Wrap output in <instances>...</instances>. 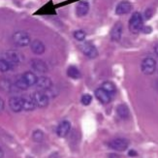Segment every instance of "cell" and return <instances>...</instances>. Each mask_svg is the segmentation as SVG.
I'll use <instances>...</instances> for the list:
<instances>
[{
    "label": "cell",
    "instance_id": "19",
    "mask_svg": "<svg viewBox=\"0 0 158 158\" xmlns=\"http://www.w3.org/2000/svg\"><path fill=\"white\" fill-rule=\"evenodd\" d=\"M23 77L25 80V81L27 82V85L29 86L36 85L38 78L36 77V75L32 73V72H25L24 74H23Z\"/></svg>",
    "mask_w": 158,
    "mask_h": 158
},
{
    "label": "cell",
    "instance_id": "31",
    "mask_svg": "<svg viewBox=\"0 0 158 158\" xmlns=\"http://www.w3.org/2000/svg\"><path fill=\"white\" fill-rule=\"evenodd\" d=\"M4 109V101L2 98H0V111H2Z\"/></svg>",
    "mask_w": 158,
    "mask_h": 158
},
{
    "label": "cell",
    "instance_id": "9",
    "mask_svg": "<svg viewBox=\"0 0 158 158\" xmlns=\"http://www.w3.org/2000/svg\"><path fill=\"white\" fill-rule=\"evenodd\" d=\"M132 8H133V6L129 1H121L118 4V6H116L115 14L116 15H119V16L126 15V14L131 12Z\"/></svg>",
    "mask_w": 158,
    "mask_h": 158
},
{
    "label": "cell",
    "instance_id": "21",
    "mask_svg": "<svg viewBox=\"0 0 158 158\" xmlns=\"http://www.w3.org/2000/svg\"><path fill=\"white\" fill-rule=\"evenodd\" d=\"M102 88L104 89L105 91H107L111 96L114 95L115 93V91H116V87H115L114 82H112V81H105V82H103Z\"/></svg>",
    "mask_w": 158,
    "mask_h": 158
},
{
    "label": "cell",
    "instance_id": "12",
    "mask_svg": "<svg viewBox=\"0 0 158 158\" xmlns=\"http://www.w3.org/2000/svg\"><path fill=\"white\" fill-rule=\"evenodd\" d=\"M122 23H116L114 27L111 30V38L114 42H118V41L121 39L122 36Z\"/></svg>",
    "mask_w": 158,
    "mask_h": 158
},
{
    "label": "cell",
    "instance_id": "29",
    "mask_svg": "<svg viewBox=\"0 0 158 158\" xmlns=\"http://www.w3.org/2000/svg\"><path fill=\"white\" fill-rule=\"evenodd\" d=\"M152 27H149V26H143V29H142V32H143L145 34H149L150 32H152Z\"/></svg>",
    "mask_w": 158,
    "mask_h": 158
},
{
    "label": "cell",
    "instance_id": "22",
    "mask_svg": "<svg viewBox=\"0 0 158 158\" xmlns=\"http://www.w3.org/2000/svg\"><path fill=\"white\" fill-rule=\"evenodd\" d=\"M15 86L19 89H22V90H25V89H27L29 87V85H27V82L25 81V80L23 79V76L19 77L16 81H15Z\"/></svg>",
    "mask_w": 158,
    "mask_h": 158
},
{
    "label": "cell",
    "instance_id": "28",
    "mask_svg": "<svg viewBox=\"0 0 158 158\" xmlns=\"http://www.w3.org/2000/svg\"><path fill=\"white\" fill-rule=\"evenodd\" d=\"M152 14H153V12H152V9H147L146 12H145V19H150V18L152 17Z\"/></svg>",
    "mask_w": 158,
    "mask_h": 158
},
{
    "label": "cell",
    "instance_id": "7",
    "mask_svg": "<svg viewBox=\"0 0 158 158\" xmlns=\"http://www.w3.org/2000/svg\"><path fill=\"white\" fill-rule=\"evenodd\" d=\"M5 59L11 65H17L23 60V56L17 51H7L5 52Z\"/></svg>",
    "mask_w": 158,
    "mask_h": 158
},
{
    "label": "cell",
    "instance_id": "6",
    "mask_svg": "<svg viewBox=\"0 0 158 158\" xmlns=\"http://www.w3.org/2000/svg\"><path fill=\"white\" fill-rule=\"evenodd\" d=\"M32 99L35 103L36 107L39 108H45L49 104V97L42 91H36L32 94Z\"/></svg>",
    "mask_w": 158,
    "mask_h": 158
},
{
    "label": "cell",
    "instance_id": "2",
    "mask_svg": "<svg viewBox=\"0 0 158 158\" xmlns=\"http://www.w3.org/2000/svg\"><path fill=\"white\" fill-rule=\"evenodd\" d=\"M141 70L146 75H152L156 70V61L152 57H146L141 63Z\"/></svg>",
    "mask_w": 158,
    "mask_h": 158
},
{
    "label": "cell",
    "instance_id": "16",
    "mask_svg": "<svg viewBox=\"0 0 158 158\" xmlns=\"http://www.w3.org/2000/svg\"><path fill=\"white\" fill-rule=\"evenodd\" d=\"M89 11V4L86 1H81L76 7V13L78 17H85Z\"/></svg>",
    "mask_w": 158,
    "mask_h": 158
},
{
    "label": "cell",
    "instance_id": "34",
    "mask_svg": "<svg viewBox=\"0 0 158 158\" xmlns=\"http://www.w3.org/2000/svg\"><path fill=\"white\" fill-rule=\"evenodd\" d=\"M157 85H158V82H157Z\"/></svg>",
    "mask_w": 158,
    "mask_h": 158
},
{
    "label": "cell",
    "instance_id": "3",
    "mask_svg": "<svg viewBox=\"0 0 158 158\" xmlns=\"http://www.w3.org/2000/svg\"><path fill=\"white\" fill-rule=\"evenodd\" d=\"M13 41L19 47H26L30 44V37L24 31H18L13 35Z\"/></svg>",
    "mask_w": 158,
    "mask_h": 158
},
{
    "label": "cell",
    "instance_id": "11",
    "mask_svg": "<svg viewBox=\"0 0 158 158\" xmlns=\"http://www.w3.org/2000/svg\"><path fill=\"white\" fill-rule=\"evenodd\" d=\"M95 96H96V98L102 103V104H108V103H110L112 100V96L110 95L107 91H105L102 87L96 89Z\"/></svg>",
    "mask_w": 158,
    "mask_h": 158
},
{
    "label": "cell",
    "instance_id": "26",
    "mask_svg": "<svg viewBox=\"0 0 158 158\" xmlns=\"http://www.w3.org/2000/svg\"><path fill=\"white\" fill-rule=\"evenodd\" d=\"M74 37H75V39H77L78 41H81H81H85V39L86 37V34L82 30H77L74 32Z\"/></svg>",
    "mask_w": 158,
    "mask_h": 158
},
{
    "label": "cell",
    "instance_id": "32",
    "mask_svg": "<svg viewBox=\"0 0 158 158\" xmlns=\"http://www.w3.org/2000/svg\"><path fill=\"white\" fill-rule=\"evenodd\" d=\"M154 52H155L156 56H158V44H156L155 47H154Z\"/></svg>",
    "mask_w": 158,
    "mask_h": 158
},
{
    "label": "cell",
    "instance_id": "17",
    "mask_svg": "<svg viewBox=\"0 0 158 158\" xmlns=\"http://www.w3.org/2000/svg\"><path fill=\"white\" fill-rule=\"evenodd\" d=\"M116 113H118V116L122 119H126L129 118V114H130V112H129V108L127 107L126 104H120L116 108Z\"/></svg>",
    "mask_w": 158,
    "mask_h": 158
},
{
    "label": "cell",
    "instance_id": "18",
    "mask_svg": "<svg viewBox=\"0 0 158 158\" xmlns=\"http://www.w3.org/2000/svg\"><path fill=\"white\" fill-rule=\"evenodd\" d=\"M36 108L32 97H23V109L25 111H33Z\"/></svg>",
    "mask_w": 158,
    "mask_h": 158
},
{
    "label": "cell",
    "instance_id": "23",
    "mask_svg": "<svg viewBox=\"0 0 158 158\" xmlns=\"http://www.w3.org/2000/svg\"><path fill=\"white\" fill-rule=\"evenodd\" d=\"M0 87H1L2 90L11 91L12 87H13V85H12V82L8 79H2L1 81H0Z\"/></svg>",
    "mask_w": 158,
    "mask_h": 158
},
{
    "label": "cell",
    "instance_id": "24",
    "mask_svg": "<svg viewBox=\"0 0 158 158\" xmlns=\"http://www.w3.org/2000/svg\"><path fill=\"white\" fill-rule=\"evenodd\" d=\"M32 139L36 143H41L44 140V133L41 130H35L32 134Z\"/></svg>",
    "mask_w": 158,
    "mask_h": 158
},
{
    "label": "cell",
    "instance_id": "13",
    "mask_svg": "<svg viewBox=\"0 0 158 158\" xmlns=\"http://www.w3.org/2000/svg\"><path fill=\"white\" fill-rule=\"evenodd\" d=\"M31 67L38 73H47L48 66L41 59H32L31 60Z\"/></svg>",
    "mask_w": 158,
    "mask_h": 158
},
{
    "label": "cell",
    "instance_id": "15",
    "mask_svg": "<svg viewBox=\"0 0 158 158\" xmlns=\"http://www.w3.org/2000/svg\"><path fill=\"white\" fill-rule=\"evenodd\" d=\"M31 51L35 54H42L45 52V45L40 40H34L30 43Z\"/></svg>",
    "mask_w": 158,
    "mask_h": 158
},
{
    "label": "cell",
    "instance_id": "14",
    "mask_svg": "<svg viewBox=\"0 0 158 158\" xmlns=\"http://www.w3.org/2000/svg\"><path fill=\"white\" fill-rule=\"evenodd\" d=\"M36 85L38 88L43 89V90H47V89H50L52 86V81L50 78L48 77H40L37 80Z\"/></svg>",
    "mask_w": 158,
    "mask_h": 158
},
{
    "label": "cell",
    "instance_id": "8",
    "mask_svg": "<svg viewBox=\"0 0 158 158\" xmlns=\"http://www.w3.org/2000/svg\"><path fill=\"white\" fill-rule=\"evenodd\" d=\"M71 130V123L68 120H63L59 123V125L57 126L56 129V134L60 138H64L68 135V133Z\"/></svg>",
    "mask_w": 158,
    "mask_h": 158
},
{
    "label": "cell",
    "instance_id": "33",
    "mask_svg": "<svg viewBox=\"0 0 158 158\" xmlns=\"http://www.w3.org/2000/svg\"><path fill=\"white\" fill-rule=\"evenodd\" d=\"M4 156V152H3V150H2V148H0V158H2Z\"/></svg>",
    "mask_w": 158,
    "mask_h": 158
},
{
    "label": "cell",
    "instance_id": "5",
    "mask_svg": "<svg viewBox=\"0 0 158 158\" xmlns=\"http://www.w3.org/2000/svg\"><path fill=\"white\" fill-rule=\"evenodd\" d=\"M81 49L85 56H86L88 58H95L98 56V51L91 42L85 41V42L82 43V45L81 46Z\"/></svg>",
    "mask_w": 158,
    "mask_h": 158
},
{
    "label": "cell",
    "instance_id": "27",
    "mask_svg": "<svg viewBox=\"0 0 158 158\" xmlns=\"http://www.w3.org/2000/svg\"><path fill=\"white\" fill-rule=\"evenodd\" d=\"M91 100H92V97H91V95H89V94H84L81 96V104L82 105H85V106H88L89 104L91 103Z\"/></svg>",
    "mask_w": 158,
    "mask_h": 158
},
{
    "label": "cell",
    "instance_id": "30",
    "mask_svg": "<svg viewBox=\"0 0 158 158\" xmlns=\"http://www.w3.org/2000/svg\"><path fill=\"white\" fill-rule=\"evenodd\" d=\"M128 155H129L130 157H136L137 155H138V153H137L136 150H134V149H130V150H129V152H128Z\"/></svg>",
    "mask_w": 158,
    "mask_h": 158
},
{
    "label": "cell",
    "instance_id": "25",
    "mask_svg": "<svg viewBox=\"0 0 158 158\" xmlns=\"http://www.w3.org/2000/svg\"><path fill=\"white\" fill-rule=\"evenodd\" d=\"M11 68H12V65L5 58L0 59V72L5 73L7 71H9Z\"/></svg>",
    "mask_w": 158,
    "mask_h": 158
},
{
    "label": "cell",
    "instance_id": "4",
    "mask_svg": "<svg viewBox=\"0 0 158 158\" xmlns=\"http://www.w3.org/2000/svg\"><path fill=\"white\" fill-rule=\"evenodd\" d=\"M109 147L116 152H124L129 147V141L124 138H116L109 143Z\"/></svg>",
    "mask_w": 158,
    "mask_h": 158
},
{
    "label": "cell",
    "instance_id": "1",
    "mask_svg": "<svg viewBox=\"0 0 158 158\" xmlns=\"http://www.w3.org/2000/svg\"><path fill=\"white\" fill-rule=\"evenodd\" d=\"M128 26H129V30L133 34L141 32L143 27V18L142 16V14L139 12H135L129 19Z\"/></svg>",
    "mask_w": 158,
    "mask_h": 158
},
{
    "label": "cell",
    "instance_id": "10",
    "mask_svg": "<svg viewBox=\"0 0 158 158\" xmlns=\"http://www.w3.org/2000/svg\"><path fill=\"white\" fill-rule=\"evenodd\" d=\"M9 106L11 110L15 113L20 112L23 109V97H18V96H13L9 100Z\"/></svg>",
    "mask_w": 158,
    "mask_h": 158
},
{
    "label": "cell",
    "instance_id": "20",
    "mask_svg": "<svg viewBox=\"0 0 158 158\" xmlns=\"http://www.w3.org/2000/svg\"><path fill=\"white\" fill-rule=\"evenodd\" d=\"M67 75H68V76H69L70 78L75 79V80L80 79V78L81 77L80 70L78 69V68H77L76 66H73V65L68 67V69H67Z\"/></svg>",
    "mask_w": 158,
    "mask_h": 158
}]
</instances>
